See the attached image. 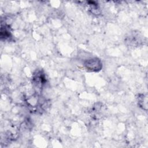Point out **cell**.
Wrapping results in <instances>:
<instances>
[{"instance_id":"obj_1","label":"cell","mask_w":148,"mask_h":148,"mask_svg":"<svg viewBox=\"0 0 148 148\" xmlns=\"http://www.w3.org/2000/svg\"><path fill=\"white\" fill-rule=\"evenodd\" d=\"M84 66L88 70L91 71H97L101 69L102 63L100 60L97 58L87 60L84 62Z\"/></svg>"},{"instance_id":"obj_2","label":"cell","mask_w":148,"mask_h":148,"mask_svg":"<svg viewBox=\"0 0 148 148\" xmlns=\"http://www.w3.org/2000/svg\"><path fill=\"white\" fill-rule=\"evenodd\" d=\"M10 36V32L8 29V27L7 26H3L2 25L1 26V39H6L9 38Z\"/></svg>"}]
</instances>
